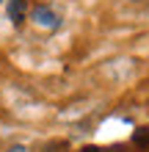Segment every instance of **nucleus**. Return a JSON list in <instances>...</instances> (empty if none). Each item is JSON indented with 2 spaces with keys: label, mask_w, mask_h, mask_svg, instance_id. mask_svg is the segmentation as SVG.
Returning <instances> with one entry per match:
<instances>
[{
  "label": "nucleus",
  "mask_w": 149,
  "mask_h": 152,
  "mask_svg": "<svg viewBox=\"0 0 149 152\" xmlns=\"http://www.w3.org/2000/svg\"><path fill=\"white\" fill-rule=\"evenodd\" d=\"M31 17H33L36 25H41V28H58L61 25V17L52 11V8H47V6H36Z\"/></svg>",
  "instance_id": "1"
},
{
  "label": "nucleus",
  "mask_w": 149,
  "mask_h": 152,
  "mask_svg": "<svg viewBox=\"0 0 149 152\" xmlns=\"http://www.w3.org/2000/svg\"><path fill=\"white\" fill-rule=\"evenodd\" d=\"M25 8H28V0H8V20H11L14 25H20L22 22V17H25Z\"/></svg>",
  "instance_id": "2"
},
{
  "label": "nucleus",
  "mask_w": 149,
  "mask_h": 152,
  "mask_svg": "<svg viewBox=\"0 0 149 152\" xmlns=\"http://www.w3.org/2000/svg\"><path fill=\"white\" fill-rule=\"evenodd\" d=\"M135 144H149V130H138L135 133Z\"/></svg>",
  "instance_id": "3"
},
{
  "label": "nucleus",
  "mask_w": 149,
  "mask_h": 152,
  "mask_svg": "<svg viewBox=\"0 0 149 152\" xmlns=\"http://www.w3.org/2000/svg\"><path fill=\"white\" fill-rule=\"evenodd\" d=\"M83 152H116V149H100V147H86Z\"/></svg>",
  "instance_id": "4"
},
{
  "label": "nucleus",
  "mask_w": 149,
  "mask_h": 152,
  "mask_svg": "<svg viewBox=\"0 0 149 152\" xmlns=\"http://www.w3.org/2000/svg\"><path fill=\"white\" fill-rule=\"evenodd\" d=\"M8 152H25V147H11Z\"/></svg>",
  "instance_id": "5"
}]
</instances>
